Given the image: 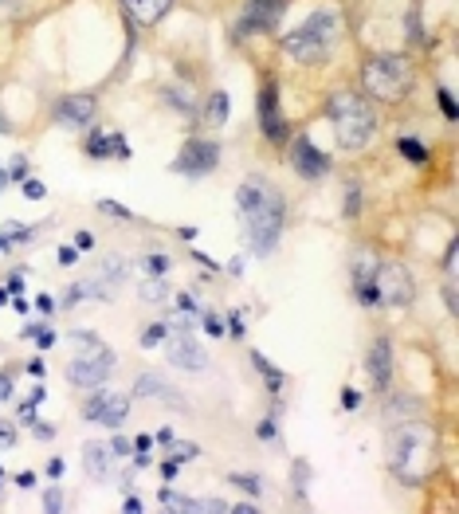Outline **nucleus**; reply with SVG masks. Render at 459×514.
<instances>
[{
  "instance_id": "nucleus-38",
  "label": "nucleus",
  "mask_w": 459,
  "mask_h": 514,
  "mask_svg": "<svg viewBox=\"0 0 459 514\" xmlns=\"http://www.w3.org/2000/svg\"><path fill=\"white\" fill-rule=\"evenodd\" d=\"M28 177V157H16L13 170H8V181H24Z\"/></svg>"
},
{
  "instance_id": "nucleus-42",
  "label": "nucleus",
  "mask_w": 459,
  "mask_h": 514,
  "mask_svg": "<svg viewBox=\"0 0 459 514\" xmlns=\"http://www.w3.org/2000/svg\"><path fill=\"white\" fill-rule=\"evenodd\" d=\"M342 404H346V412H357V404H362V393H357V389H346V393H342Z\"/></svg>"
},
{
  "instance_id": "nucleus-15",
  "label": "nucleus",
  "mask_w": 459,
  "mask_h": 514,
  "mask_svg": "<svg viewBox=\"0 0 459 514\" xmlns=\"http://www.w3.org/2000/svg\"><path fill=\"white\" fill-rule=\"evenodd\" d=\"M354 299L365 306V311H373L377 306V260L373 252H357L354 255Z\"/></svg>"
},
{
  "instance_id": "nucleus-10",
  "label": "nucleus",
  "mask_w": 459,
  "mask_h": 514,
  "mask_svg": "<svg viewBox=\"0 0 459 514\" xmlns=\"http://www.w3.org/2000/svg\"><path fill=\"white\" fill-rule=\"evenodd\" d=\"M126 417H129V397L114 389H95L83 404V420L103 424V428H122Z\"/></svg>"
},
{
  "instance_id": "nucleus-16",
  "label": "nucleus",
  "mask_w": 459,
  "mask_h": 514,
  "mask_svg": "<svg viewBox=\"0 0 459 514\" xmlns=\"http://www.w3.org/2000/svg\"><path fill=\"white\" fill-rule=\"evenodd\" d=\"M169 361H173L177 369H185V373H201V369H208L204 345H196V338H193V334H185V330H177V338L169 342Z\"/></svg>"
},
{
  "instance_id": "nucleus-47",
  "label": "nucleus",
  "mask_w": 459,
  "mask_h": 514,
  "mask_svg": "<svg viewBox=\"0 0 459 514\" xmlns=\"http://www.w3.org/2000/svg\"><path fill=\"white\" fill-rule=\"evenodd\" d=\"M122 507H126L129 514H142V510H146V502L138 499V495H126V502H122Z\"/></svg>"
},
{
  "instance_id": "nucleus-20",
  "label": "nucleus",
  "mask_w": 459,
  "mask_h": 514,
  "mask_svg": "<svg viewBox=\"0 0 459 514\" xmlns=\"http://www.w3.org/2000/svg\"><path fill=\"white\" fill-rule=\"evenodd\" d=\"M165 103L173 106V111H181V114H188V118H196V95H193V87L188 83H181V87H165Z\"/></svg>"
},
{
  "instance_id": "nucleus-51",
  "label": "nucleus",
  "mask_w": 459,
  "mask_h": 514,
  "mask_svg": "<svg viewBox=\"0 0 459 514\" xmlns=\"http://www.w3.org/2000/svg\"><path fill=\"white\" fill-rule=\"evenodd\" d=\"M36 306H39V311H44V314H52V311H55V299H52V294H39Z\"/></svg>"
},
{
  "instance_id": "nucleus-57",
  "label": "nucleus",
  "mask_w": 459,
  "mask_h": 514,
  "mask_svg": "<svg viewBox=\"0 0 459 514\" xmlns=\"http://www.w3.org/2000/svg\"><path fill=\"white\" fill-rule=\"evenodd\" d=\"M28 373H32V377H44V361L32 358V361H28Z\"/></svg>"
},
{
  "instance_id": "nucleus-7",
  "label": "nucleus",
  "mask_w": 459,
  "mask_h": 514,
  "mask_svg": "<svg viewBox=\"0 0 459 514\" xmlns=\"http://www.w3.org/2000/svg\"><path fill=\"white\" fill-rule=\"evenodd\" d=\"M114 350H106L103 342L91 345V350H83L79 358L67 365V381L75 385V389H103L106 381H111V373H114Z\"/></svg>"
},
{
  "instance_id": "nucleus-5",
  "label": "nucleus",
  "mask_w": 459,
  "mask_h": 514,
  "mask_svg": "<svg viewBox=\"0 0 459 514\" xmlns=\"http://www.w3.org/2000/svg\"><path fill=\"white\" fill-rule=\"evenodd\" d=\"M416 87V67L401 52H377L362 63V95L369 103H405Z\"/></svg>"
},
{
  "instance_id": "nucleus-44",
  "label": "nucleus",
  "mask_w": 459,
  "mask_h": 514,
  "mask_svg": "<svg viewBox=\"0 0 459 514\" xmlns=\"http://www.w3.org/2000/svg\"><path fill=\"white\" fill-rule=\"evenodd\" d=\"M24 291V271H13L8 275V294H20Z\"/></svg>"
},
{
  "instance_id": "nucleus-18",
  "label": "nucleus",
  "mask_w": 459,
  "mask_h": 514,
  "mask_svg": "<svg viewBox=\"0 0 459 514\" xmlns=\"http://www.w3.org/2000/svg\"><path fill=\"white\" fill-rule=\"evenodd\" d=\"M122 8L138 20V24H157V20L173 8V0H122Z\"/></svg>"
},
{
  "instance_id": "nucleus-21",
  "label": "nucleus",
  "mask_w": 459,
  "mask_h": 514,
  "mask_svg": "<svg viewBox=\"0 0 459 514\" xmlns=\"http://www.w3.org/2000/svg\"><path fill=\"white\" fill-rule=\"evenodd\" d=\"M134 393L138 397H162V401H181L177 397L173 389H169V385L157 377V373H142V377H138V385H134Z\"/></svg>"
},
{
  "instance_id": "nucleus-6",
  "label": "nucleus",
  "mask_w": 459,
  "mask_h": 514,
  "mask_svg": "<svg viewBox=\"0 0 459 514\" xmlns=\"http://www.w3.org/2000/svg\"><path fill=\"white\" fill-rule=\"evenodd\" d=\"M413 299H416L413 271H408L401 260L377 263V306H388V311H408Z\"/></svg>"
},
{
  "instance_id": "nucleus-48",
  "label": "nucleus",
  "mask_w": 459,
  "mask_h": 514,
  "mask_svg": "<svg viewBox=\"0 0 459 514\" xmlns=\"http://www.w3.org/2000/svg\"><path fill=\"white\" fill-rule=\"evenodd\" d=\"M36 342H39V350H52V345H55V334H52V330H39Z\"/></svg>"
},
{
  "instance_id": "nucleus-40",
  "label": "nucleus",
  "mask_w": 459,
  "mask_h": 514,
  "mask_svg": "<svg viewBox=\"0 0 459 514\" xmlns=\"http://www.w3.org/2000/svg\"><path fill=\"white\" fill-rule=\"evenodd\" d=\"M59 263H63V267H75V263H79V248H75V244L59 248Z\"/></svg>"
},
{
  "instance_id": "nucleus-49",
  "label": "nucleus",
  "mask_w": 459,
  "mask_h": 514,
  "mask_svg": "<svg viewBox=\"0 0 459 514\" xmlns=\"http://www.w3.org/2000/svg\"><path fill=\"white\" fill-rule=\"evenodd\" d=\"M16 487H20V491L36 487V476H32V471H20V476H16Z\"/></svg>"
},
{
  "instance_id": "nucleus-1",
  "label": "nucleus",
  "mask_w": 459,
  "mask_h": 514,
  "mask_svg": "<svg viewBox=\"0 0 459 514\" xmlns=\"http://www.w3.org/2000/svg\"><path fill=\"white\" fill-rule=\"evenodd\" d=\"M236 209H239V224H244V236L252 244V252L259 260H267L279 240H283L287 228V201L283 193L275 189L267 177H244V185L236 189Z\"/></svg>"
},
{
  "instance_id": "nucleus-37",
  "label": "nucleus",
  "mask_w": 459,
  "mask_h": 514,
  "mask_svg": "<svg viewBox=\"0 0 459 514\" xmlns=\"http://www.w3.org/2000/svg\"><path fill=\"white\" fill-rule=\"evenodd\" d=\"M44 510L47 514H59V510H63V495H59V491H47V495H44Z\"/></svg>"
},
{
  "instance_id": "nucleus-19",
  "label": "nucleus",
  "mask_w": 459,
  "mask_h": 514,
  "mask_svg": "<svg viewBox=\"0 0 459 514\" xmlns=\"http://www.w3.org/2000/svg\"><path fill=\"white\" fill-rule=\"evenodd\" d=\"M111 460H114V452H111V444H91V448L83 452V468L91 471V479L98 483H106V471H111Z\"/></svg>"
},
{
  "instance_id": "nucleus-50",
  "label": "nucleus",
  "mask_w": 459,
  "mask_h": 514,
  "mask_svg": "<svg viewBox=\"0 0 459 514\" xmlns=\"http://www.w3.org/2000/svg\"><path fill=\"white\" fill-rule=\"evenodd\" d=\"M13 397V377L8 373H0V401H8Z\"/></svg>"
},
{
  "instance_id": "nucleus-56",
  "label": "nucleus",
  "mask_w": 459,
  "mask_h": 514,
  "mask_svg": "<svg viewBox=\"0 0 459 514\" xmlns=\"http://www.w3.org/2000/svg\"><path fill=\"white\" fill-rule=\"evenodd\" d=\"M149 448H154V440H149V436H134V452H149Z\"/></svg>"
},
{
  "instance_id": "nucleus-31",
  "label": "nucleus",
  "mask_w": 459,
  "mask_h": 514,
  "mask_svg": "<svg viewBox=\"0 0 459 514\" xmlns=\"http://www.w3.org/2000/svg\"><path fill=\"white\" fill-rule=\"evenodd\" d=\"M142 267H146V275H165L169 271V260H165V255H146Z\"/></svg>"
},
{
  "instance_id": "nucleus-59",
  "label": "nucleus",
  "mask_w": 459,
  "mask_h": 514,
  "mask_svg": "<svg viewBox=\"0 0 459 514\" xmlns=\"http://www.w3.org/2000/svg\"><path fill=\"white\" fill-rule=\"evenodd\" d=\"M4 189H8V170L0 165V193H4Z\"/></svg>"
},
{
  "instance_id": "nucleus-45",
  "label": "nucleus",
  "mask_w": 459,
  "mask_h": 514,
  "mask_svg": "<svg viewBox=\"0 0 459 514\" xmlns=\"http://www.w3.org/2000/svg\"><path fill=\"white\" fill-rule=\"evenodd\" d=\"M177 311H185V314H196V303H193V294H177Z\"/></svg>"
},
{
  "instance_id": "nucleus-26",
  "label": "nucleus",
  "mask_w": 459,
  "mask_h": 514,
  "mask_svg": "<svg viewBox=\"0 0 459 514\" xmlns=\"http://www.w3.org/2000/svg\"><path fill=\"white\" fill-rule=\"evenodd\" d=\"M36 228H24V224H8L4 232H0V252H8V248H16V244H24V240H32Z\"/></svg>"
},
{
  "instance_id": "nucleus-2",
  "label": "nucleus",
  "mask_w": 459,
  "mask_h": 514,
  "mask_svg": "<svg viewBox=\"0 0 459 514\" xmlns=\"http://www.w3.org/2000/svg\"><path fill=\"white\" fill-rule=\"evenodd\" d=\"M388 471L405 487H421L436 471V428L428 424H401L388 440Z\"/></svg>"
},
{
  "instance_id": "nucleus-41",
  "label": "nucleus",
  "mask_w": 459,
  "mask_h": 514,
  "mask_svg": "<svg viewBox=\"0 0 459 514\" xmlns=\"http://www.w3.org/2000/svg\"><path fill=\"white\" fill-rule=\"evenodd\" d=\"M13 444H16V428L0 420V448H13Z\"/></svg>"
},
{
  "instance_id": "nucleus-29",
  "label": "nucleus",
  "mask_w": 459,
  "mask_h": 514,
  "mask_svg": "<svg viewBox=\"0 0 459 514\" xmlns=\"http://www.w3.org/2000/svg\"><path fill=\"white\" fill-rule=\"evenodd\" d=\"M98 212L114 216V220H134V212H129L126 204H118V201H98Z\"/></svg>"
},
{
  "instance_id": "nucleus-30",
  "label": "nucleus",
  "mask_w": 459,
  "mask_h": 514,
  "mask_svg": "<svg viewBox=\"0 0 459 514\" xmlns=\"http://www.w3.org/2000/svg\"><path fill=\"white\" fill-rule=\"evenodd\" d=\"M165 334H169V326H165V322H154V326H146V330H142V345L149 350V345H157V342L165 338Z\"/></svg>"
},
{
  "instance_id": "nucleus-34",
  "label": "nucleus",
  "mask_w": 459,
  "mask_h": 514,
  "mask_svg": "<svg viewBox=\"0 0 459 514\" xmlns=\"http://www.w3.org/2000/svg\"><path fill=\"white\" fill-rule=\"evenodd\" d=\"M440 111L447 114V122H455V98H452V91H447V87H440Z\"/></svg>"
},
{
  "instance_id": "nucleus-23",
  "label": "nucleus",
  "mask_w": 459,
  "mask_h": 514,
  "mask_svg": "<svg viewBox=\"0 0 459 514\" xmlns=\"http://www.w3.org/2000/svg\"><path fill=\"white\" fill-rule=\"evenodd\" d=\"M252 365H255L259 373H263V385H267V389H271V393L283 389V381H287V377H283V369H275V365L267 361L263 353H255V350H252Z\"/></svg>"
},
{
  "instance_id": "nucleus-9",
  "label": "nucleus",
  "mask_w": 459,
  "mask_h": 514,
  "mask_svg": "<svg viewBox=\"0 0 459 514\" xmlns=\"http://www.w3.org/2000/svg\"><path fill=\"white\" fill-rule=\"evenodd\" d=\"M291 0H247L244 12L236 20V36H267L279 28V20L287 16Z\"/></svg>"
},
{
  "instance_id": "nucleus-13",
  "label": "nucleus",
  "mask_w": 459,
  "mask_h": 514,
  "mask_svg": "<svg viewBox=\"0 0 459 514\" xmlns=\"http://www.w3.org/2000/svg\"><path fill=\"white\" fill-rule=\"evenodd\" d=\"M95 111H98L95 95H63V98H59V103L52 106L55 122L67 126V130H87V126L95 122Z\"/></svg>"
},
{
  "instance_id": "nucleus-61",
  "label": "nucleus",
  "mask_w": 459,
  "mask_h": 514,
  "mask_svg": "<svg viewBox=\"0 0 459 514\" xmlns=\"http://www.w3.org/2000/svg\"><path fill=\"white\" fill-rule=\"evenodd\" d=\"M0 4H16V0H0Z\"/></svg>"
},
{
  "instance_id": "nucleus-17",
  "label": "nucleus",
  "mask_w": 459,
  "mask_h": 514,
  "mask_svg": "<svg viewBox=\"0 0 459 514\" xmlns=\"http://www.w3.org/2000/svg\"><path fill=\"white\" fill-rule=\"evenodd\" d=\"M87 157H95V162H106V157H118V162H126V157H129V142H126L122 134L87 130Z\"/></svg>"
},
{
  "instance_id": "nucleus-36",
  "label": "nucleus",
  "mask_w": 459,
  "mask_h": 514,
  "mask_svg": "<svg viewBox=\"0 0 459 514\" xmlns=\"http://www.w3.org/2000/svg\"><path fill=\"white\" fill-rule=\"evenodd\" d=\"M71 342H79L83 350H91V345H98V334H91V330H71Z\"/></svg>"
},
{
  "instance_id": "nucleus-8",
  "label": "nucleus",
  "mask_w": 459,
  "mask_h": 514,
  "mask_svg": "<svg viewBox=\"0 0 459 514\" xmlns=\"http://www.w3.org/2000/svg\"><path fill=\"white\" fill-rule=\"evenodd\" d=\"M216 165H221V142H213V137H188L169 170L185 177H208L216 173Z\"/></svg>"
},
{
  "instance_id": "nucleus-52",
  "label": "nucleus",
  "mask_w": 459,
  "mask_h": 514,
  "mask_svg": "<svg viewBox=\"0 0 459 514\" xmlns=\"http://www.w3.org/2000/svg\"><path fill=\"white\" fill-rule=\"evenodd\" d=\"M32 428H36V436H39V440H52V436H55L52 424H32Z\"/></svg>"
},
{
  "instance_id": "nucleus-27",
  "label": "nucleus",
  "mask_w": 459,
  "mask_h": 514,
  "mask_svg": "<svg viewBox=\"0 0 459 514\" xmlns=\"http://www.w3.org/2000/svg\"><path fill=\"white\" fill-rule=\"evenodd\" d=\"M259 440H263V444H271V448H283V432H279L275 417H267L263 424H259Z\"/></svg>"
},
{
  "instance_id": "nucleus-60",
  "label": "nucleus",
  "mask_w": 459,
  "mask_h": 514,
  "mask_svg": "<svg viewBox=\"0 0 459 514\" xmlns=\"http://www.w3.org/2000/svg\"><path fill=\"white\" fill-rule=\"evenodd\" d=\"M0 303H8V286H0Z\"/></svg>"
},
{
  "instance_id": "nucleus-58",
  "label": "nucleus",
  "mask_w": 459,
  "mask_h": 514,
  "mask_svg": "<svg viewBox=\"0 0 459 514\" xmlns=\"http://www.w3.org/2000/svg\"><path fill=\"white\" fill-rule=\"evenodd\" d=\"M4 134H13V126H8V118L0 114V137H4Z\"/></svg>"
},
{
  "instance_id": "nucleus-33",
  "label": "nucleus",
  "mask_w": 459,
  "mask_h": 514,
  "mask_svg": "<svg viewBox=\"0 0 459 514\" xmlns=\"http://www.w3.org/2000/svg\"><path fill=\"white\" fill-rule=\"evenodd\" d=\"M24 196H28V201H44V196H47L44 181H32V177H24Z\"/></svg>"
},
{
  "instance_id": "nucleus-14",
  "label": "nucleus",
  "mask_w": 459,
  "mask_h": 514,
  "mask_svg": "<svg viewBox=\"0 0 459 514\" xmlns=\"http://www.w3.org/2000/svg\"><path fill=\"white\" fill-rule=\"evenodd\" d=\"M365 369H369V377H373V389L385 393L388 385H393V342H388V334H377V338L369 342Z\"/></svg>"
},
{
  "instance_id": "nucleus-62",
  "label": "nucleus",
  "mask_w": 459,
  "mask_h": 514,
  "mask_svg": "<svg viewBox=\"0 0 459 514\" xmlns=\"http://www.w3.org/2000/svg\"><path fill=\"white\" fill-rule=\"evenodd\" d=\"M0 476H4V468H0Z\"/></svg>"
},
{
  "instance_id": "nucleus-53",
  "label": "nucleus",
  "mask_w": 459,
  "mask_h": 514,
  "mask_svg": "<svg viewBox=\"0 0 459 514\" xmlns=\"http://www.w3.org/2000/svg\"><path fill=\"white\" fill-rule=\"evenodd\" d=\"M47 476H52V479H59V476H63V460H52V463H47Z\"/></svg>"
},
{
  "instance_id": "nucleus-43",
  "label": "nucleus",
  "mask_w": 459,
  "mask_h": 514,
  "mask_svg": "<svg viewBox=\"0 0 459 514\" xmlns=\"http://www.w3.org/2000/svg\"><path fill=\"white\" fill-rule=\"evenodd\" d=\"M75 248H79V252H91V248H95V236L87 232V228H83V232H75Z\"/></svg>"
},
{
  "instance_id": "nucleus-39",
  "label": "nucleus",
  "mask_w": 459,
  "mask_h": 514,
  "mask_svg": "<svg viewBox=\"0 0 459 514\" xmlns=\"http://www.w3.org/2000/svg\"><path fill=\"white\" fill-rule=\"evenodd\" d=\"M201 326H204V330H208V334H224V322H221V319H216V314H213V311H204V319H201Z\"/></svg>"
},
{
  "instance_id": "nucleus-4",
  "label": "nucleus",
  "mask_w": 459,
  "mask_h": 514,
  "mask_svg": "<svg viewBox=\"0 0 459 514\" xmlns=\"http://www.w3.org/2000/svg\"><path fill=\"white\" fill-rule=\"evenodd\" d=\"M326 122L342 150H365L377 137V111L362 91H334L326 98Z\"/></svg>"
},
{
  "instance_id": "nucleus-22",
  "label": "nucleus",
  "mask_w": 459,
  "mask_h": 514,
  "mask_svg": "<svg viewBox=\"0 0 459 514\" xmlns=\"http://www.w3.org/2000/svg\"><path fill=\"white\" fill-rule=\"evenodd\" d=\"M228 122V91H213L204 103V126H213V130H221Z\"/></svg>"
},
{
  "instance_id": "nucleus-24",
  "label": "nucleus",
  "mask_w": 459,
  "mask_h": 514,
  "mask_svg": "<svg viewBox=\"0 0 459 514\" xmlns=\"http://www.w3.org/2000/svg\"><path fill=\"white\" fill-rule=\"evenodd\" d=\"M396 153L413 165H428V157H432L424 150V142H416V137H396Z\"/></svg>"
},
{
  "instance_id": "nucleus-46",
  "label": "nucleus",
  "mask_w": 459,
  "mask_h": 514,
  "mask_svg": "<svg viewBox=\"0 0 459 514\" xmlns=\"http://www.w3.org/2000/svg\"><path fill=\"white\" fill-rule=\"evenodd\" d=\"M228 334H232V338H239V334H244V319H239V311L232 314V319H228Z\"/></svg>"
},
{
  "instance_id": "nucleus-25",
  "label": "nucleus",
  "mask_w": 459,
  "mask_h": 514,
  "mask_svg": "<svg viewBox=\"0 0 459 514\" xmlns=\"http://www.w3.org/2000/svg\"><path fill=\"white\" fill-rule=\"evenodd\" d=\"M138 294H142L146 303H162L165 294H169V283H165V275H146V283L138 286Z\"/></svg>"
},
{
  "instance_id": "nucleus-11",
  "label": "nucleus",
  "mask_w": 459,
  "mask_h": 514,
  "mask_svg": "<svg viewBox=\"0 0 459 514\" xmlns=\"http://www.w3.org/2000/svg\"><path fill=\"white\" fill-rule=\"evenodd\" d=\"M291 170L303 177V181H322V177L334 170V162L326 150H318L311 134H298L291 142Z\"/></svg>"
},
{
  "instance_id": "nucleus-54",
  "label": "nucleus",
  "mask_w": 459,
  "mask_h": 514,
  "mask_svg": "<svg viewBox=\"0 0 459 514\" xmlns=\"http://www.w3.org/2000/svg\"><path fill=\"white\" fill-rule=\"evenodd\" d=\"M177 468H181V460H177V456H173V460H169V463H165V468H162V476H165V479H173V476H177Z\"/></svg>"
},
{
  "instance_id": "nucleus-32",
  "label": "nucleus",
  "mask_w": 459,
  "mask_h": 514,
  "mask_svg": "<svg viewBox=\"0 0 459 514\" xmlns=\"http://www.w3.org/2000/svg\"><path fill=\"white\" fill-rule=\"evenodd\" d=\"M232 483H236V487H244L247 495H263V483H259L255 476H232Z\"/></svg>"
},
{
  "instance_id": "nucleus-3",
  "label": "nucleus",
  "mask_w": 459,
  "mask_h": 514,
  "mask_svg": "<svg viewBox=\"0 0 459 514\" xmlns=\"http://www.w3.org/2000/svg\"><path fill=\"white\" fill-rule=\"evenodd\" d=\"M342 36H346V12L326 4L306 16L295 32H287L279 44H283V52L291 55L295 63H326L334 47L342 44Z\"/></svg>"
},
{
  "instance_id": "nucleus-35",
  "label": "nucleus",
  "mask_w": 459,
  "mask_h": 514,
  "mask_svg": "<svg viewBox=\"0 0 459 514\" xmlns=\"http://www.w3.org/2000/svg\"><path fill=\"white\" fill-rule=\"evenodd\" d=\"M111 452H114V460H122V456H129V452H134V440H129V436H114V440H111Z\"/></svg>"
},
{
  "instance_id": "nucleus-28",
  "label": "nucleus",
  "mask_w": 459,
  "mask_h": 514,
  "mask_svg": "<svg viewBox=\"0 0 459 514\" xmlns=\"http://www.w3.org/2000/svg\"><path fill=\"white\" fill-rule=\"evenodd\" d=\"M357 212H362V185H349V189H346V216H349V220H357Z\"/></svg>"
},
{
  "instance_id": "nucleus-12",
  "label": "nucleus",
  "mask_w": 459,
  "mask_h": 514,
  "mask_svg": "<svg viewBox=\"0 0 459 514\" xmlns=\"http://www.w3.org/2000/svg\"><path fill=\"white\" fill-rule=\"evenodd\" d=\"M259 130H263L267 142H283L287 137V118H283V103H279V79H271V75L259 83Z\"/></svg>"
},
{
  "instance_id": "nucleus-55",
  "label": "nucleus",
  "mask_w": 459,
  "mask_h": 514,
  "mask_svg": "<svg viewBox=\"0 0 459 514\" xmlns=\"http://www.w3.org/2000/svg\"><path fill=\"white\" fill-rule=\"evenodd\" d=\"M157 444H162V448H173V432H169V428H162V432H157Z\"/></svg>"
}]
</instances>
